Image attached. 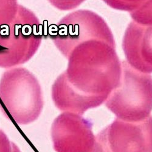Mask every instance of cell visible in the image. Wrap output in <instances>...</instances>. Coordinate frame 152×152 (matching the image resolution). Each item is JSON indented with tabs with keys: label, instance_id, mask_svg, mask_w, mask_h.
Wrapping results in <instances>:
<instances>
[{
	"label": "cell",
	"instance_id": "9c48e42d",
	"mask_svg": "<svg viewBox=\"0 0 152 152\" xmlns=\"http://www.w3.org/2000/svg\"><path fill=\"white\" fill-rule=\"evenodd\" d=\"M130 14L135 23L145 26H152V0H147Z\"/></svg>",
	"mask_w": 152,
	"mask_h": 152
},
{
	"label": "cell",
	"instance_id": "52a82bcc",
	"mask_svg": "<svg viewBox=\"0 0 152 152\" xmlns=\"http://www.w3.org/2000/svg\"><path fill=\"white\" fill-rule=\"evenodd\" d=\"M93 124L78 114L63 112L51 128L53 146L56 152H91L95 143Z\"/></svg>",
	"mask_w": 152,
	"mask_h": 152
},
{
	"label": "cell",
	"instance_id": "7a4b0ae2",
	"mask_svg": "<svg viewBox=\"0 0 152 152\" xmlns=\"http://www.w3.org/2000/svg\"><path fill=\"white\" fill-rule=\"evenodd\" d=\"M42 39L39 19L20 4L13 17L0 23V68L9 69L28 61L39 49Z\"/></svg>",
	"mask_w": 152,
	"mask_h": 152
},
{
	"label": "cell",
	"instance_id": "277c9868",
	"mask_svg": "<svg viewBox=\"0 0 152 152\" xmlns=\"http://www.w3.org/2000/svg\"><path fill=\"white\" fill-rule=\"evenodd\" d=\"M121 62L119 83L107 98L105 105L123 121H143L152 111V77L135 69L126 61Z\"/></svg>",
	"mask_w": 152,
	"mask_h": 152
},
{
	"label": "cell",
	"instance_id": "ba28073f",
	"mask_svg": "<svg viewBox=\"0 0 152 152\" xmlns=\"http://www.w3.org/2000/svg\"><path fill=\"white\" fill-rule=\"evenodd\" d=\"M126 62L143 73H152V26L132 21L122 40Z\"/></svg>",
	"mask_w": 152,
	"mask_h": 152
},
{
	"label": "cell",
	"instance_id": "5bb4252c",
	"mask_svg": "<svg viewBox=\"0 0 152 152\" xmlns=\"http://www.w3.org/2000/svg\"><path fill=\"white\" fill-rule=\"evenodd\" d=\"M12 152H21L18 147L13 142H12Z\"/></svg>",
	"mask_w": 152,
	"mask_h": 152
},
{
	"label": "cell",
	"instance_id": "6da1fadb",
	"mask_svg": "<svg viewBox=\"0 0 152 152\" xmlns=\"http://www.w3.org/2000/svg\"><path fill=\"white\" fill-rule=\"evenodd\" d=\"M68 67L52 86L56 107L79 115L107 100L118 85L122 62L116 45L93 39L76 45L67 58Z\"/></svg>",
	"mask_w": 152,
	"mask_h": 152
},
{
	"label": "cell",
	"instance_id": "30bf717a",
	"mask_svg": "<svg viewBox=\"0 0 152 152\" xmlns=\"http://www.w3.org/2000/svg\"><path fill=\"white\" fill-rule=\"evenodd\" d=\"M110 7L121 11L133 12L147 0H103Z\"/></svg>",
	"mask_w": 152,
	"mask_h": 152
},
{
	"label": "cell",
	"instance_id": "3957f363",
	"mask_svg": "<svg viewBox=\"0 0 152 152\" xmlns=\"http://www.w3.org/2000/svg\"><path fill=\"white\" fill-rule=\"evenodd\" d=\"M0 100L20 125L35 121L43 108L41 86L35 76L23 67L9 68L0 79Z\"/></svg>",
	"mask_w": 152,
	"mask_h": 152
},
{
	"label": "cell",
	"instance_id": "4fadbf2b",
	"mask_svg": "<svg viewBox=\"0 0 152 152\" xmlns=\"http://www.w3.org/2000/svg\"><path fill=\"white\" fill-rule=\"evenodd\" d=\"M0 152H12V142L1 130H0Z\"/></svg>",
	"mask_w": 152,
	"mask_h": 152
},
{
	"label": "cell",
	"instance_id": "7c38bea8",
	"mask_svg": "<svg viewBox=\"0 0 152 152\" xmlns=\"http://www.w3.org/2000/svg\"><path fill=\"white\" fill-rule=\"evenodd\" d=\"M48 1L57 9L66 11L77 7L85 0H48Z\"/></svg>",
	"mask_w": 152,
	"mask_h": 152
},
{
	"label": "cell",
	"instance_id": "8fae6325",
	"mask_svg": "<svg viewBox=\"0 0 152 152\" xmlns=\"http://www.w3.org/2000/svg\"><path fill=\"white\" fill-rule=\"evenodd\" d=\"M19 5L18 0H0V23L13 17Z\"/></svg>",
	"mask_w": 152,
	"mask_h": 152
},
{
	"label": "cell",
	"instance_id": "5b68a950",
	"mask_svg": "<svg viewBox=\"0 0 152 152\" xmlns=\"http://www.w3.org/2000/svg\"><path fill=\"white\" fill-rule=\"evenodd\" d=\"M49 36L66 58L76 45L85 41L97 39L116 45L105 20L88 10H79L61 18L50 31Z\"/></svg>",
	"mask_w": 152,
	"mask_h": 152
},
{
	"label": "cell",
	"instance_id": "8992f818",
	"mask_svg": "<svg viewBox=\"0 0 152 152\" xmlns=\"http://www.w3.org/2000/svg\"><path fill=\"white\" fill-rule=\"evenodd\" d=\"M91 152H152V116L139 122L116 118L95 137Z\"/></svg>",
	"mask_w": 152,
	"mask_h": 152
}]
</instances>
